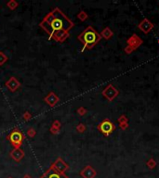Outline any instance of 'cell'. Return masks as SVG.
Masks as SVG:
<instances>
[{"label": "cell", "instance_id": "83f0119b", "mask_svg": "<svg viewBox=\"0 0 159 178\" xmlns=\"http://www.w3.org/2000/svg\"><path fill=\"white\" fill-rule=\"evenodd\" d=\"M127 127H129V123H123V124H120V128L122 130H126Z\"/></svg>", "mask_w": 159, "mask_h": 178}, {"label": "cell", "instance_id": "9a60e30c", "mask_svg": "<svg viewBox=\"0 0 159 178\" xmlns=\"http://www.w3.org/2000/svg\"><path fill=\"white\" fill-rule=\"evenodd\" d=\"M113 35H114V33H113V31H112V30H111L109 27L104 28L103 30H102L101 34V38H104V39H106V40L111 39Z\"/></svg>", "mask_w": 159, "mask_h": 178}, {"label": "cell", "instance_id": "4fadbf2b", "mask_svg": "<svg viewBox=\"0 0 159 178\" xmlns=\"http://www.w3.org/2000/svg\"><path fill=\"white\" fill-rule=\"evenodd\" d=\"M41 178H68V177L64 175L63 174H61V172L55 171L53 168H50Z\"/></svg>", "mask_w": 159, "mask_h": 178}, {"label": "cell", "instance_id": "6da1fadb", "mask_svg": "<svg viewBox=\"0 0 159 178\" xmlns=\"http://www.w3.org/2000/svg\"><path fill=\"white\" fill-rule=\"evenodd\" d=\"M40 27L49 34V39H51L52 35L57 32H69L74 27V22L66 17L61 9L55 8L46 16L43 22L40 23Z\"/></svg>", "mask_w": 159, "mask_h": 178}, {"label": "cell", "instance_id": "3957f363", "mask_svg": "<svg viewBox=\"0 0 159 178\" xmlns=\"http://www.w3.org/2000/svg\"><path fill=\"white\" fill-rule=\"evenodd\" d=\"M8 139L11 143V145L14 147V149L16 147H20L23 145V140H24V135L20 133L18 129H14L11 133H10L8 136Z\"/></svg>", "mask_w": 159, "mask_h": 178}, {"label": "cell", "instance_id": "7402d4cb", "mask_svg": "<svg viewBox=\"0 0 159 178\" xmlns=\"http://www.w3.org/2000/svg\"><path fill=\"white\" fill-rule=\"evenodd\" d=\"M23 119L24 121H30L31 119H32V114H31L29 111H25V112L23 114Z\"/></svg>", "mask_w": 159, "mask_h": 178}, {"label": "cell", "instance_id": "ffe728a7", "mask_svg": "<svg viewBox=\"0 0 159 178\" xmlns=\"http://www.w3.org/2000/svg\"><path fill=\"white\" fill-rule=\"evenodd\" d=\"M26 134H27V135L30 137V138H33V137H34L35 135H37V131H35L34 128H30V129L27 130Z\"/></svg>", "mask_w": 159, "mask_h": 178}, {"label": "cell", "instance_id": "f546056e", "mask_svg": "<svg viewBox=\"0 0 159 178\" xmlns=\"http://www.w3.org/2000/svg\"><path fill=\"white\" fill-rule=\"evenodd\" d=\"M158 43H159V39H158Z\"/></svg>", "mask_w": 159, "mask_h": 178}, {"label": "cell", "instance_id": "e0dca14e", "mask_svg": "<svg viewBox=\"0 0 159 178\" xmlns=\"http://www.w3.org/2000/svg\"><path fill=\"white\" fill-rule=\"evenodd\" d=\"M77 18L80 20L81 22H85L86 20L89 18V15L87 14V12H86V11L82 10V11H80V12L77 14Z\"/></svg>", "mask_w": 159, "mask_h": 178}, {"label": "cell", "instance_id": "7c38bea8", "mask_svg": "<svg viewBox=\"0 0 159 178\" xmlns=\"http://www.w3.org/2000/svg\"><path fill=\"white\" fill-rule=\"evenodd\" d=\"M9 155L15 161H20L24 157V151L20 147H16L10 151Z\"/></svg>", "mask_w": 159, "mask_h": 178}, {"label": "cell", "instance_id": "4dcf8cb0", "mask_svg": "<svg viewBox=\"0 0 159 178\" xmlns=\"http://www.w3.org/2000/svg\"><path fill=\"white\" fill-rule=\"evenodd\" d=\"M9 178H12V177H9Z\"/></svg>", "mask_w": 159, "mask_h": 178}, {"label": "cell", "instance_id": "8992f818", "mask_svg": "<svg viewBox=\"0 0 159 178\" xmlns=\"http://www.w3.org/2000/svg\"><path fill=\"white\" fill-rule=\"evenodd\" d=\"M153 26H155L153 23L151 21H149L148 19H143L142 21L140 22V24L138 25V27H139V29L141 30V31L142 33L146 34H149L152 31Z\"/></svg>", "mask_w": 159, "mask_h": 178}, {"label": "cell", "instance_id": "8fae6325", "mask_svg": "<svg viewBox=\"0 0 159 178\" xmlns=\"http://www.w3.org/2000/svg\"><path fill=\"white\" fill-rule=\"evenodd\" d=\"M59 100H60L59 96L56 95L54 92H49L47 95V96H46V98H44L45 102L47 103L49 106H50V107H54L56 104L59 102Z\"/></svg>", "mask_w": 159, "mask_h": 178}, {"label": "cell", "instance_id": "ba28073f", "mask_svg": "<svg viewBox=\"0 0 159 178\" xmlns=\"http://www.w3.org/2000/svg\"><path fill=\"white\" fill-rule=\"evenodd\" d=\"M142 44V39L138 36L137 34H132L131 36L127 40V45H129L132 48L137 49Z\"/></svg>", "mask_w": 159, "mask_h": 178}, {"label": "cell", "instance_id": "7a4b0ae2", "mask_svg": "<svg viewBox=\"0 0 159 178\" xmlns=\"http://www.w3.org/2000/svg\"><path fill=\"white\" fill-rule=\"evenodd\" d=\"M77 39L84 45L83 48L81 49V52H84L86 48L91 49L93 47H95V45H97L101 41V34H99L95 31L93 27L89 26L78 35Z\"/></svg>", "mask_w": 159, "mask_h": 178}, {"label": "cell", "instance_id": "9c48e42d", "mask_svg": "<svg viewBox=\"0 0 159 178\" xmlns=\"http://www.w3.org/2000/svg\"><path fill=\"white\" fill-rule=\"evenodd\" d=\"M5 85H6V87H8V89L10 92H15V91L20 86V83L19 82V80L17 78L10 77L8 82H6Z\"/></svg>", "mask_w": 159, "mask_h": 178}, {"label": "cell", "instance_id": "277c9868", "mask_svg": "<svg viewBox=\"0 0 159 178\" xmlns=\"http://www.w3.org/2000/svg\"><path fill=\"white\" fill-rule=\"evenodd\" d=\"M98 130L100 132H101V134H103V135L108 136L109 135H111L113 132H114L115 125L110 120L105 119L98 125Z\"/></svg>", "mask_w": 159, "mask_h": 178}, {"label": "cell", "instance_id": "5b68a950", "mask_svg": "<svg viewBox=\"0 0 159 178\" xmlns=\"http://www.w3.org/2000/svg\"><path fill=\"white\" fill-rule=\"evenodd\" d=\"M101 94L106 99H108L109 101H113L119 95V91L113 84H108L103 90H102Z\"/></svg>", "mask_w": 159, "mask_h": 178}, {"label": "cell", "instance_id": "cb8c5ba5", "mask_svg": "<svg viewBox=\"0 0 159 178\" xmlns=\"http://www.w3.org/2000/svg\"><path fill=\"white\" fill-rule=\"evenodd\" d=\"M118 123L123 124V123H129V119L127 118L125 115H121L118 118Z\"/></svg>", "mask_w": 159, "mask_h": 178}, {"label": "cell", "instance_id": "44dd1931", "mask_svg": "<svg viewBox=\"0 0 159 178\" xmlns=\"http://www.w3.org/2000/svg\"><path fill=\"white\" fill-rule=\"evenodd\" d=\"M86 125L84 124H79L77 126H76V131L78 132V133H84V132L86 131Z\"/></svg>", "mask_w": 159, "mask_h": 178}, {"label": "cell", "instance_id": "ac0fdd59", "mask_svg": "<svg viewBox=\"0 0 159 178\" xmlns=\"http://www.w3.org/2000/svg\"><path fill=\"white\" fill-rule=\"evenodd\" d=\"M146 165H147L148 168H149V169L152 170V169H153V168L156 167V161L153 159H150L149 161L146 162Z\"/></svg>", "mask_w": 159, "mask_h": 178}, {"label": "cell", "instance_id": "4316f807", "mask_svg": "<svg viewBox=\"0 0 159 178\" xmlns=\"http://www.w3.org/2000/svg\"><path fill=\"white\" fill-rule=\"evenodd\" d=\"M51 126H53V127H55V128H58V129H60L61 130V123H60V121H58V120H55L53 123H52V125Z\"/></svg>", "mask_w": 159, "mask_h": 178}, {"label": "cell", "instance_id": "d4e9b609", "mask_svg": "<svg viewBox=\"0 0 159 178\" xmlns=\"http://www.w3.org/2000/svg\"><path fill=\"white\" fill-rule=\"evenodd\" d=\"M60 129H58V128H55V127H53V126H51L50 127V129H49V132L52 135H58L59 133H60Z\"/></svg>", "mask_w": 159, "mask_h": 178}, {"label": "cell", "instance_id": "52a82bcc", "mask_svg": "<svg viewBox=\"0 0 159 178\" xmlns=\"http://www.w3.org/2000/svg\"><path fill=\"white\" fill-rule=\"evenodd\" d=\"M51 168H53L55 171H57L63 174L65 171H67L69 169V166H68L67 163H65V162L63 160H61V158H59V159H57V160L55 161V162L52 164Z\"/></svg>", "mask_w": 159, "mask_h": 178}, {"label": "cell", "instance_id": "d6986e66", "mask_svg": "<svg viewBox=\"0 0 159 178\" xmlns=\"http://www.w3.org/2000/svg\"><path fill=\"white\" fill-rule=\"evenodd\" d=\"M8 61V57L4 54V52L0 51V66L4 65Z\"/></svg>", "mask_w": 159, "mask_h": 178}, {"label": "cell", "instance_id": "484cf974", "mask_svg": "<svg viewBox=\"0 0 159 178\" xmlns=\"http://www.w3.org/2000/svg\"><path fill=\"white\" fill-rule=\"evenodd\" d=\"M134 48H132L131 47H129V45H127V47L124 48V51L126 52V54H131L133 51H134Z\"/></svg>", "mask_w": 159, "mask_h": 178}, {"label": "cell", "instance_id": "30bf717a", "mask_svg": "<svg viewBox=\"0 0 159 178\" xmlns=\"http://www.w3.org/2000/svg\"><path fill=\"white\" fill-rule=\"evenodd\" d=\"M80 175L83 178H95L97 175V172L94 168H92L90 165H88L81 171Z\"/></svg>", "mask_w": 159, "mask_h": 178}, {"label": "cell", "instance_id": "2e32d148", "mask_svg": "<svg viewBox=\"0 0 159 178\" xmlns=\"http://www.w3.org/2000/svg\"><path fill=\"white\" fill-rule=\"evenodd\" d=\"M19 6V3L15 0H9V1L7 3V7L10 9V10H14L16 9Z\"/></svg>", "mask_w": 159, "mask_h": 178}, {"label": "cell", "instance_id": "5bb4252c", "mask_svg": "<svg viewBox=\"0 0 159 178\" xmlns=\"http://www.w3.org/2000/svg\"><path fill=\"white\" fill-rule=\"evenodd\" d=\"M69 37V32H65V31H61V32H57L55 33L52 35V39H54L56 42H60L63 43L64 42L66 39Z\"/></svg>", "mask_w": 159, "mask_h": 178}, {"label": "cell", "instance_id": "603a6c76", "mask_svg": "<svg viewBox=\"0 0 159 178\" xmlns=\"http://www.w3.org/2000/svg\"><path fill=\"white\" fill-rule=\"evenodd\" d=\"M77 113L80 115V116H84V115H86L87 114V112H88V110H87L84 107H80V108H78L77 109Z\"/></svg>", "mask_w": 159, "mask_h": 178}, {"label": "cell", "instance_id": "f1b7e54d", "mask_svg": "<svg viewBox=\"0 0 159 178\" xmlns=\"http://www.w3.org/2000/svg\"><path fill=\"white\" fill-rule=\"evenodd\" d=\"M23 178H31V176H30L29 175H25L23 176Z\"/></svg>", "mask_w": 159, "mask_h": 178}]
</instances>
